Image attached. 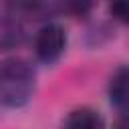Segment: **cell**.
Wrapping results in <instances>:
<instances>
[{"mask_svg": "<svg viewBox=\"0 0 129 129\" xmlns=\"http://www.w3.org/2000/svg\"><path fill=\"white\" fill-rule=\"evenodd\" d=\"M105 121L99 111L91 107L73 109L64 119V129H103Z\"/></svg>", "mask_w": 129, "mask_h": 129, "instance_id": "obj_3", "label": "cell"}, {"mask_svg": "<svg viewBox=\"0 0 129 129\" xmlns=\"http://www.w3.org/2000/svg\"><path fill=\"white\" fill-rule=\"evenodd\" d=\"M34 93V71L24 58H8L0 69V101L4 107H24Z\"/></svg>", "mask_w": 129, "mask_h": 129, "instance_id": "obj_1", "label": "cell"}, {"mask_svg": "<svg viewBox=\"0 0 129 129\" xmlns=\"http://www.w3.org/2000/svg\"><path fill=\"white\" fill-rule=\"evenodd\" d=\"M111 103L123 111H129V67H121L115 71L109 83Z\"/></svg>", "mask_w": 129, "mask_h": 129, "instance_id": "obj_4", "label": "cell"}, {"mask_svg": "<svg viewBox=\"0 0 129 129\" xmlns=\"http://www.w3.org/2000/svg\"><path fill=\"white\" fill-rule=\"evenodd\" d=\"M67 46V32L60 24L48 22L38 28L34 36V54L42 62H54L60 58Z\"/></svg>", "mask_w": 129, "mask_h": 129, "instance_id": "obj_2", "label": "cell"}, {"mask_svg": "<svg viewBox=\"0 0 129 129\" xmlns=\"http://www.w3.org/2000/svg\"><path fill=\"white\" fill-rule=\"evenodd\" d=\"M109 12L113 14V18L129 24V0H117L109 6Z\"/></svg>", "mask_w": 129, "mask_h": 129, "instance_id": "obj_6", "label": "cell"}, {"mask_svg": "<svg viewBox=\"0 0 129 129\" xmlns=\"http://www.w3.org/2000/svg\"><path fill=\"white\" fill-rule=\"evenodd\" d=\"M117 129H129V111H125L119 121H117Z\"/></svg>", "mask_w": 129, "mask_h": 129, "instance_id": "obj_7", "label": "cell"}, {"mask_svg": "<svg viewBox=\"0 0 129 129\" xmlns=\"http://www.w3.org/2000/svg\"><path fill=\"white\" fill-rule=\"evenodd\" d=\"M24 32H22V24L16 16H2V22H0V46L2 48H12L16 46L20 40H22Z\"/></svg>", "mask_w": 129, "mask_h": 129, "instance_id": "obj_5", "label": "cell"}]
</instances>
